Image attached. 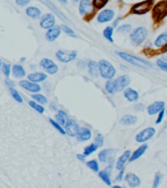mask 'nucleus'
I'll return each instance as SVG.
<instances>
[{
  "label": "nucleus",
  "mask_w": 167,
  "mask_h": 188,
  "mask_svg": "<svg viewBox=\"0 0 167 188\" xmlns=\"http://www.w3.org/2000/svg\"><path fill=\"white\" fill-rule=\"evenodd\" d=\"M115 53L117 56H119L122 60H124L125 62L133 65V66H135V67H139V68L144 69V70L154 69V66H152L150 63H149L148 61L144 60V59H141V58L137 57V56L131 55V54L124 52V51H116Z\"/></svg>",
  "instance_id": "f257e3e1"
},
{
  "label": "nucleus",
  "mask_w": 167,
  "mask_h": 188,
  "mask_svg": "<svg viewBox=\"0 0 167 188\" xmlns=\"http://www.w3.org/2000/svg\"><path fill=\"white\" fill-rule=\"evenodd\" d=\"M98 69H99V76L108 81L112 79L116 75V69L113 65L107 60H100L98 62Z\"/></svg>",
  "instance_id": "f03ea898"
},
{
  "label": "nucleus",
  "mask_w": 167,
  "mask_h": 188,
  "mask_svg": "<svg viewBox=\"0 0 167 188\" xmlns=\"http://www.w3.org/2000/svg\"><path fill=\"white\" fill-rule=\"evenodd\" d=\"M148 30L144 27H139L130 33V41L134 46H139L146 41L148 37Z\"/></svg>",
  "instance_id": "7ed1b4c3"
},
{
  "label": "nucleus",
  "mask_w": 167,
  "mask_h": 188,
  "mask_svg": "<svg viewBox=\"0 0 167 188\" xmlns=\"http://www.w3.org/2000/svg\"><path fill=\"white\" fill-rule=\"evenodd\" d=\"M167 16V1H160L152 9V18L154 19L156 23L162 21Z\"/></svg>",
  "instance_id": "20e7f679"
},
{
  "label": "nucleus",
  "mask_w": 167,
  "mask_h": 188,
  "mask_svg": "<svg viewBox=\"0 0 167 188\" xmlns=\"http://www.w3.org/2000/svg\"><path fill=\"white\" fill-rule=\"evenodd\" d=\"M77 56L78 53L75 50H58L55 54L56 59L64 64H67L76 60Z\"/></svg>",
  "instance_id": "39448f33"
},
{
  "label": "nucleus",
  "mask_w": 167,
  "mask_h": 188,
  "mask_svg": "<svg viewBox=\"0 0 167 188\" xmlns=\"http://www.w3.org/2000/svg\"><path fill=\"white\" fill-rule=\"evenodd\" d=\"M156 131L154 127L152 126H149L147 128L143 129L140 132H138L135 136V140L138 143H141V144H144L147 141H149V139H151L152 137L154 136Z\"/></svg>",
  "instance_id": "423d86ee"
},
{
  "label": "nucleus",
  "mask_w": 167,
  "mask_h": 188,
  "mask_svg": "<svg viewBox=\"0 0 167 188\" xmlns=\"http://www.w3.org/2000/svg\"><path fill=\"white\" fill-rule=\"evenodd\" d=\"M154 0H144L143 2H139L135 4L132 9H131V12L135 15H144V14L148 13L150 8L154 5Z\"/></svg>",
  "instance_id": "0eeeda50"
},
{
  "label": "nucleus",
  "mask_w": 167,
  "mask_h": 188,
  "mask_svg": "<svg viewBox=\"0 0 167 188\" xmlns=\"http://www.w3.org/2000/svg\"><path fill=\"white\" fill-rule=\"evenodd\" d=\"M80 126L78 122L75 120L69 119L68 121L66 122V125L64 126L65 131H66V134H68L71 137H77L79 131H80Z\"/></svg>",
  "instance_id": "6e6552de"
},
{
  "label": "nucleus",
  "mask_w": 167,
  "mask_h": 188,
  "mask_svg": "<svg viewBox=\"0 0 167 188\" xmlns=\"http://www.w3.org/2000/svg\"><path fill=\"white\" fill-rule=\"evenodd\" d=\"M94 9L91 0H81L79 5V13L81 16H86L92 13Z\"/></svg>",
  "instance_id": "1a4fd4ad"
},
{
  "label": "nucleus",
  "mask_w": 167,
  "mask_h": 188,
  "mask_svg": "<svg viewBox=\"0 0 167 188\" xmlns=\"http://www.w3.org/2000/svg\"><path fill=\"white\" fill-rule=\"evenodd\" d=\"M20 86L25 90L32 92V93H39L41 90V87L39 83H34L33 82H30L29 79H22L19 82Z\"/></svg>",
  "instance_id": "9d476101"
},
{
  "label": "nucleus",
  "mask_w": 167,
  "mask_h": 188,
  "mask_svg": "<svg viewBox=\"0 0 167 188\" xmlns=\"http://www.w3.org/2000/svg\"><path fill=\"white\" fill-rule=\"evenodd\" d=\"M114 17H115V13L113 10L105 9L98 14L97 17V21L99 24H104V23H108V22L112 21L114 19Z\"/></svg>",
  "instance_id": "9b49d317"
},
{
  "label": "nucleus",
  "mask_w": 167,
  "mask_h": 188,
  "mask_svg": "<svg viewBox=\"0 0 167 188\" xmlns=\"http://www.w3.org/2000/svg\"><path fill=\"white\" fill-rule=\"evenodd\" d=\"M164 108H165V102H163V101H155V102L148 106L147 111L149 116H154L160 113L162 110H164Z\"/></svg>",
  "instance_id": "f8f14e48"
},
{
  "label": "nucleus",
  "mask_w": 167,
  "mask_h": 188,
  "mask_svg": "<svg viewBox=\"0 0 167 188\" xmlns=\"http://www.w3.org/2000/svg\"><path fill=\"white\" fill-rule=\"evenodd\" d=\"M115 82H116V86H117L118 92L124 91L127 87H129L131 78L127 75H122V76H119L117 78H115Z\"/></svg>",
  "instance_id": "ddd939ff"
},
{
  "label": "nucleus",
  "mask_w": 167,
  "mask_h": 188,
  "mask_svg": "<svg viewBox=\"0 0 167 188\" xmlns=\"http://www.w3.org/2000/svg\"><path fill=\"white\" fill-rule=\"evenodd\" d=\"M125 181L126 184L130 187V188H137L141 185V179L137 175L133 172H128L125 175Z\"/></svg>",
  "instance_id": "4468645a"
},
{
  "label": "nucleus",
  "mask_w": 167,
  "mask_h": 188,
  "mask_svg": "<svg viewBox=\"0 0 167 188\" xmlns=\"http://www.w3.org/2000/svg\"><path fill=\"white\" fill-rule=\"evenodd\" d=\"M55 26V18L52 14H45L41 17L40 20V27L45 30H49Z\"/></svg>",
  "instance_id": "2eb2a0df"
},
{
  "label": "nucleus",
  "mask_w": 167,
  "mask_h": 188,
  "mask_svg": "<svg viewBox=\"0 0 167 188\" xmlns=\"http://www.w3.org/2000/svg\"><path fill=\"white\" fill-rule=\"evenodd\" d=\"M130 157H131V151H130V150L125 151L124 153H123V154L117 159V161H116V163H115V168H116V170L121 171L122 169H124L126 163L129 162V160H130Z\"/></svg>",
  "instance_id": "dca6fc26"
},
{
  "label": "nucleus",
  "mask_w": 167,
  "mask_h": 188,
  "mask_svg": "<svg viewBox=\"0 0 167 188\" xmlns=\"http://www.w3.org/2000/svg\"><path fill=\"white\" fill-rule=\"evenodd\" d=\"M114 149H103L98 153V161L102 164H107L112 157H114Z\"/></svg>",
  "instance_id": "f3484780"
},
{
  "label": "nucleus",
  "mask_w": 167,
  "mask_h": 188,
  "mask_svg": "<svg viewBox=\"0 0 167 188\" xmlns=\"http://www.w3.org/2000/svg\"><path fill=\"white\" fill-rule=\"evenodd\" d=\"M61 32H62V30H61L60 27L54 26L53 27L49 28V30L46 32V33H45V38H46L49 42L55 41L58 37H59V35H60Z\"/></svg>",
  "instance_id": "a211bd4d"
},
{
  "label": "nucleus",
  "mask_w": 167,
  "mask_h": 188,
  "mask_svg": "<svg viewBox=\"0 0 167 188\" xmlns=\"http://www.w3.org/2000/svg\"><path fill=\"white\" fill-rule=\"evenodd\" d=\"M91 135H92V132L90 128L82 126V127H80L79 133L77 135V139L80 142H86L91 138Z\"/></svg>",
  "instance_id": "6ab92c4d"
},
{
  "label": "nucleus",
  "mask_w": 167,
  "mask_h": 188,
  "mask_svg": "<svg viewBox=\"0 0 167 188\" xmlns=\"http://www.w3.org/2000/svg\"><path fill=\"white\" fill-rule=\"evenodd\" d=\"M148 148H149V145L148 144H142V145L139 147V148H137L132 154H131V157H130V160H129V162H135V161H137L138 159H140L144 153L147 152V150H148Z\"/></svg>",
  "instance_id": "aec40b11"
},
{
  "label": "nucleus",
  "mask_w": 167,
  "mask_h": 188,
  "mask_svg": "<svg viewBox=\"0 0 167 188\" xmlns=\"http://www.w3.org/2000/svg\"><path fill=\"white\" fill-rule=\"evenodd\" d=\"M86 68H88L89 74L92 77H97L99 76V69H98V63L93 61V60H89L86 62Z\"/></svg>",
  "instance_id": "412c9836"
},
{
  "label": "nucleus",
  "mask_w": 167,
  "mask_h": 188,
  "mask_svg": "<svg viewBox=\"0 0 167 188\" xmlns=\"http://www.w3.org/2000/svg\"><path fill=\"white\" fill-rule=\"evenodd\" d=\"M28 78L30 82H33L34 83H39L46 81L47 75L44 73H41V72H35V73H32L28 76Z\"/></svg>",
  "instance_id": "4be33fe9"
},
{
  "label": "nucleus",
  "mask_w": 167,
  "mask_h": 188,
  "mask_svg": "<svg viewBox=\"0 0 167 188\" xmlns=\"http://www.w3.org/2000/svg\"><path fill=\"white\" fill-rule=\"evenodd\" d=\"M123 93H124V97L129 101V102H136L140 97L139 92L131 87H127Z\"/></svg>",
  "instance_id": "5701e85b"
},
{
  "label": "nucleus",
  "mask_w": 167,
  "mask_h": 188,
  "mask_svg": "<svg viewBox=\"0 0 167 188\" xmlns=\"http://www.w3.org/2000/svg\"><path fill=\"white\" fill-rule=\"evenodd\" d=\"M12 75L15 78H23L26 76V71L22 65L15 64L12 66Z\"/></svg>",
  "instance_id": "b1692460"
},
{
  "label": "nucleus",
  "mask_w": 167,
  "mask_h": 188,
  "mask_svg": "<svg viewBox=\"0 0 167 188\" xmlns=\"http://www.w3.org/2000/svg\"><path fill=\"white\" fill-rule=\"evenodd\" d=\"M69 117H68V114L65 112L64 110H58L55 116V121L58 122L59 125H61L62 126H64L66 125V122L68 121Z\"/></svg>",
  "instance_id": "393cba45"
},
{
  "label": "nucleus",
  "mask_w": 167,
  "mask_h": 188,
  "mask_svg": "<svg viewBox=\"0 0 167 188\" xmlns=\"http://www.w3.org/2000/svg\"><path fill=\"white\" fill-rule=\"evenodd\" d=\"M26 14L28 17H30L32 19H39L41 16V12L39 8L34 6H30L26 9Z\"/></svg>",
  "instance_id": "a878e982"
},
{
  "label": "nucleus",
  "mask_w": 167,
  "mask_h": 188,
  "mask_svg": "<svg viewBox=\"0 0 167 188\" xmlns=\"http://www.w3.org/2000/svg\"><path fill=\"white\" fill-rule=\"evenodd\" d=\"M137 122V117L133 115H125L120 120V124L123 126H133Z\"/></svg>",
  "instance_id": "bb28decb"
},
{
  "label": "nucleus",
  "mask_w": 167,
  "mask_h": 188,
  "mask_svg": "<svg viewBox=\"0 0 167 188\" xmlns=\"http://www.w3.org/2000/svg\"><path fill=\"white\" fill-rule=\"evenodd\" d=\"M167 44V32L159 34L154 40V46L157 48H163Z\"/></svg>",
  "instance_id": "cd10ccee"
},
{
  "label": "nucleus",
  "mask_w": 167,
  "mask_h": 188,
  "mask_svg": "<svg viewBox=\"0 0 167 188\" xmlns=\"http://www.w3.org/2000/svg\"><path fill=\"white\" fill-rule=\"evenodd\" d=\"M105 90L108 94H111V95H114L116 92H118L117 90V86H116V82L115 79H108L105 83Z\"/></svg>",
  "instance_id": "c85d7f7f"
},
{
  "label": "nucleus",
  "mask_w": 167,
  "mask_h": 188,
  "mask_svg": "<svg viewBox=\"0 0 167 188\" xmlns=\"http://www.w3.org/2000/svg\"><path fill=\"white\" fill-rule=\"evenodd\" d=\"M98 176H99V178H100L101 180H102V181H103L106 185L110 186V185L112 184L111 177H110V173L107 172L105 170L99 171H98Z\"/></svg>",
  "instance_id": "c756f323"
},
{
  "label": "nucleus",
  "mask_w": 167,
  "mask_h": 188,
  "mask_svg": "<svg viewBox=\"0 0 167 188\" xmlns=\"http://www.w3.org/2000/svg\"><path fill=\"white\" fill-rule=\"evenodd\" d=\"M113 32H114V27H106L103 32H102V34L103 37H105V39H107L109 42H113Z\"/></svg>",
  "instance_id": "7c9ffc66"
},
{
  "label": "nucleus",
  "mask_w": 167,
  "mask_h": 188,
  "mask_svg": "<svg viewBox=\"0 0 167 188\" xmlns=\"http://www.w3.org/2000/svg\"><path fill=\"white\" fill-rule=\"evenodd\" d=\"M86 167H88L91 171H92L93 172H98L99 171V164L98 161L96 160V159H92V160H90L86 163Z\"/></svg>",
  "instance_id": "2f4dec72"
},
{
  "label": "nucleus",
  "mask_w": 167,
  "mask_h": 188,
  "mask_svg": "<svg viewBox=\"0 0 167 188\" xmlns=\"http://www.w3.org/2000/svg\"><path fill=\"white\" fill-rule=\"evenodd\" d=\"M32 98L34 99V101H35V102H38L39 104H46L48 102L47 98L43 95V94H40V93H34L32 95Z\"/></svg>",
  "instance_id": "473e14b6"
},
{
  "label": "nucleus",
  "mask_w": 167,
  "mask_h": 188,
  "mask_svg": "<svg viewBox=\"0 0 167 188\" xmlns=\"http://www.w3.org/2000/svg\"><path fill=\"white\" fill-rule=\"evenodd\" d=\"M117 33L119 34H127V33H131L132 32V26L130 24H125V25H122L120 27H118L117 28Z\"/></svg>",
  "instance_id": "72a5a7b5"
},
{
  "label": "nucleus",
  "mask_w": 167,
  "mask_h": 188,
  "mask_svg": "<svg viewBox=\"0 0 167 188\" xmlns=\"http://www.w3.org/2000/svg\"><path fill=\"white\" fill-rule=\"evenodd\" d=\"M97 146L96 145V143H91L90 145H88V146H86L85 147V149H84V155L86 156V157H88V156H90V155H91V154H93L94 152H96L97 150Z\"/></svg>",
  "instance_id": "f704fd0d"
},
{
  "label": "nucleus",
  "mask_w": 167,
  "mask_h": 188,
  "mask_svg": "<svg viewBox=\"0 0 167 188\" xmlns=\"http://www.w3.org/2000/svg\"><path fill=\"white\" fill-rule=\"evenodd\" d=\"M29 105H30V107H32L34 110H35L39 114H43V113H44V111H45L44 107H43L41 104H39L38 102H35V101H34V100L29 101Z\"/></svg>",
  "instance_id": "c9c22d12"
},
{
  "label": "nucleus",
  "mask_w": 167,
  "mask_h": 188,
  "mask_svg": "<svg viewBox=\"0 0 167 188\" xmlns=\"http://www.w3.org/2000/svg\"><path fill=\"white\" fill-rule=\"evenodd\" d=\"M9 91L11 93V95L13 97V99L18 103H23V98H22L21 94L19 93V91L17 89H15L14 87H9Z\"/></svg>",
  "instance_id": "e433bc0d"
},
{
  "label": "nucleus",
  "mask_w": 167,
  "mask_h": 188,
  "mask_svg": "<svg viewBox=\"0 0 167 188\" xmlns=\"http://www.w3.org/2000/svg\"><path fill=\"white\" fill-rule=\"evenodd\" d=\"M49 122H50V124H51V126L56 129V131H59L61 134H63V135L66 134V131H65L64 126H62L61 125L58 124V122H57L55 120H53V119H49Z\"/></svg>",
  "instance_id": "4c0bfd02"
},
{
  "label": "nucleus",
  "mask_w": 167,
  "mask_h": 188,
  "mask_svg": "<svg viewBox=\"0 0 167 188\" xmlns=\"http://www.w3.org/2000/svg\"><path fill=\"white\" fill-rule=\"evenodd\" d=\"M55 63L52 61V60H50V59H48V58H43V59L40 61V63H39V66L42 68V69H44L45 71L48 69V68H50L52 66V65H54Z\"/></svg>",
  "instance_id": "58836bf2"
},
{
  "label": "nucleus",
  "mask_w": 167,
  "mask_h": 188,
  "mask_svg": "<svg viewBox=\"0 0 167 188\" xmlns=\"http://www.w3.org/2000/svg\"><path fill=\"white\" fill-rule=\"evenodd\" d=\"M2 73L6 77H9L10 75L12 74V66L10 64H7V63H2Z\"/></svg>",
  "instance_id": "ea45409f"
},
{
  "label": "nucleus",
  "mask_w": 167,
  "mask_h": 188,
  "mask_svg": "<svg viewBox=\"0 0 167 188\" xmlns=\"http://www.w3.org/2000/svg\"><path fill=\"white\" fill-rule=\"evenodd\" d=\"M161 180H162V175L161 172H156L154 178V182H152V188H158L159 185L161 183Z\"/></svg>",
  "instance_id": "a19ab883"
},
{
  "label": "nucleus",
  "mask_w": 167,
  "mask_h": 188,
  "mask_svg": "<svg viewBox=\"0 0 167 188\" xmlns=\"http://www.w3.org/2000/svg\"><path fill=\"white\" fill-rule=\"evenodd\" d=\"M108 3V0H92V4L94 9H102L103 7Z\"/></svg>",
  "instance_id": "79ce46f5"
},
{
  "label": "nucleus",
  "mask_w": 167,
  "mask_h": 188,
  "mask_svg": "<svg viewBox=\"0 0 167 188\" xmlns=\"http://www.w3.org/2000/svg\"><path fill=\"white\" fill-rule=\"evenodd\" d=\"M94 143H96V145L99 148V147H102L103 144H104V137L101 133H97V136L94 137Z\"/></svg>",
  "instance_id": "37998d69"
},
{
  "label": "nucleus",
  "mask_w": 167,
  "mask_h": 188,
  "mask_svg": "<svg viewBox=\"0 0 167 188\" xmlns=\"http://www.w3.org/2000/svg\"><path fill=\"white\" fill-rule=\"evenodd\" d=\"M156 65H157V67L160 69L161 71L167 72V62L164 61L163 59H158L156 61Z\"/></svg>",
  "instance_id": "c03bdc74"
},
{
  "label": "nucleus",
  "mask_w": 167,
  "mask_h": 188,
  "mask_svg": "<svg viewBox=\"0 0 167 188\" xmlns=\"http://www.w3.org/2000/svg\"><path fill=\"white\" fill-rule=\"evenodd\" d=\"M60 27H61L62 32H64L65 33H67V34H69V35H74V31L72 30L71 27H69L68 26H66V25H62Z\"/></svg>",
  "instance_id": "a18cd8bd"
},
{
  "label": "nucleus",
  "mask_w": 167,
  "mask_h": 188,
  "mask_svg": "<svg viewBox=\"0 0 167 188\" xmlns=\"http://www.w3.org/2000/svg\"><path fill=\"white\" fill-rule=\"evenodd\" d=\"M125 177V168L122 169L121 171H119V173L117 175V176L115 177V181L116 182H119V181H122L123 178Z\"/></svg>",
  "instance_id": "49530a36"
},
{
  "label": "nucleus",
  "mask_w": 167,
  "mask_h": 188,
  "mask_svg": "<svg viewBox=\"0 0 167 188\" xmlns=\"http://www.w3.org/2000/svg\"><path fill=\"white\" fill-rule=\"evenodd\" d=\"M57 72H58V66H57L56 64L52 65L51 67L48 68V69L46 70V73L49 74V75H55V74L57 73Z\"/></svg>",
  "instance_id": "de8ad7c7"
},
{
  "label": "nucleus",
  "mask_w": 167,
  "mask_h": 188,
  "mask_svg": "<svg viewBox=\"0 0 167 188\" xmlns=\"http://www.w3.org/2000/svg\"><path fill=\"white\" fill-rule=\"evenodd\" d=\"M164 115H165V109L162 110L160 113H158V117H157V119H156V121H155V124H156V125L161 124V121H163V118H164Z\"/></svg>",
  "instance_id": "09e8293b"
},
{
  "label": "nucleus",
  "mask_w": 167,
  "mask_h": 188,
  "mask_svg": "<svg viewBox=\"0 0 167 188\" xmlns=\"http://www.w3.org/2000/svg\"><path fill=\"white\" fill-rule=\"evenodd\" d=\"M134 109H135L136 112H142V111H144V106L143 103H138V104L135 105Z\"/></svg>",
  "instance_id": "8fccbe9b"
},
{
  "label": "nucleus",
  "mask_w": 167,
  "mask_h": 188,
  "mask_svg": "<svg viewBox=\"0 0 167 188\" xmlns=\"http://www.w3.org/2000/svg\"><path fill=\"white\" fill-rule=\"evenodd\" d=\"M77 67L80 68V69H82V70L86 69V62H85V61H83V60L78 61V63H77Z\"/></svg>",
  "instance_id": "3c124183"
},
{
  "label": "nucleus",
  "mask_w": 167,
  "mask_h": 188,
  "mask_svg": "<svg viewBox=\"0 0 167 188\" xmlns=\"http://www.w3.org/2000/svg\"><path fill=\"white\" fill-rule=\"evenodd\" d=\"M31 0H16V3L19 5V6H26L27 4H29Z\"/></svg>",
  "instance_id": "603ef678"
},
{
  "label": "nucleus",
  "mask_w": 167,
  "mask_h": 188,
  "mask_svg": "<svg viewBox=\"0 0 167 188\" xmlns=\"http://www.w3.org/2000/svg\"><path fill=\"white\" fill-rule=\"evenodd\" d=\"M77 159L81 161V162H86V156L84 154H78L77 155Z\"/></svg>",
  "instance_id": "864d4df0"
},
{
  "label": "nucleus",
  "mask_w": 167,
  "mask_h": 188,
  "mask_svg": "<svg viewBox=\"0 0 167 188\" xmlns=\"http://www.w3.org/2000/svg\"><path fill=\"white\" fill-rule=\"evenodd\" d=\"M49 108H50V109H51V111H58V110H57V106H56V104L53 103V102L49 105Z\"/></svg>",
  "instance_id": "5fc2aeb1"
},
{
  "label": "nucleus",
  "mask_w": 167,
  "mask_h": 188,
  "mask_svg": "<svg viewBox=\"0 0 167 188\" xmlns=\"http://www.w3.org/2000/svg\"><path fill=\"white\" fill-rule=\"evenodd\" d=\"M120 20H121V18H117V19H116L115 21H114V23H113V27H117L118 26V23H119V22H120Z\"/></svg>",
  "instance_id": "6e6d98bb"
},
{
  "label": "nucleus",
  "mask_w": 167,
  "mask_h": 188,
  "mask_svg": "<svg viewBox=\"0 0 167 188\" xmlns=\"http://www.w3.org/2000/svg\"><path fill=\"white\" fill-rule=\"evenodd\" d=\"M6 83L8 84V86L9 87H14V82H10L8 78L6 79Z\"/></svg>",
  "instance_id": "4d7b16f0"
},
{
  "label": "nucleus",
  "mask_w": 167,
  "mask_h": 188,
  "mask_svg": "<svg viewBox=\"0 0 167 188\" xmlns=\"http://www.w3.org/2000/svg\"><path fill=\"white\" fill-rule=\"evenodd\" d=\"M162 59L167 62V52H164V54L162 55Z\"/></svg>",
  "instance_id": "13d9d810"
},
{
  "label": "nucleus",
  "mask_w": 167,
  "mask_h": 188,
  "mask_svg": "<svg viewBox=\"0 0 167 188\" xmlns=\"http://www.w3.org/2000/svg\"><path fill=\"white\" fill-rule=\"evenodd\" d=\"M59 2H61L62 4H67V0H58Z\"/></svg>",
  "instance_id": "bf43d9fd"
},
{
  "label": "nucleus",
  "mask_w": 167,
  "mask_h": 188,
  "mask_svg": "<svg viewBox=\"0 0 167 188\" xmlns=\"http://www.w3.org/2000/svg\"><path fill=\"white\" fill-rule=\"evenodd\" d=\"M162 51H163V52H167V44L162 48Z\"/></svg>",
  "instance_id": "052dcab7"
},
{
  "label": "nucleus",
  "mask_w": 167,
  "mask_h": 188,
  "mask_svg": "<svg viewBox=\"0 0 167 188\" xmlns=\"http://www.w3.org/2000/svg\"><path fill=\"white\" fill-rule=\"evenodd\" d=\"M112 188H123L122 186H120V185H113L112 186Z\"/></svg>",
  "instance_id": "680f3d73"
},
{
  "label": "nucleus",
  "mask_w": 167,
  "mask_h": 188,
  "mask_svg": "<svg viewBox=\"0 0 167 188\" xmlns=\"http://www.w3.org/2000/svg\"><path fill=\"white\" fill-rule=\"evenodd\" d=\"M24 61H26V58H22V59H21V62H24Z\"/></svg>",
  "instance_id": "e2e57ef3"
},
{
  "label": "nucleus",
  "mask_w": 167,
  "mask_h": 188,
  "mask_svg": "<svg viewBox=\"0 0 167 188\" xmlns=\"http://www.w3.org/2000/svg\"><path fill=\"white\" fill-rule=\"evenodd\" d=\"M73 1H74V2H80L81 0H73Z\"/></svg>",
  "instance_id": "0e129e2a"
},
{
  "label": "nucleus",
  "mask_w": 167,
  "mask_h": 188,
  "mask_svg": "<svg viewBox=\"0 0 167 188\" xmlns=\"http://www.w3.org/2000/svg\"><path fill=\"white\" fill-rule=\"evenodd\" d=\"M0 66H2V61L0 60Z\"/></svg>",
  "instance_id": "69168bd1"
},
{
  "label": "nucleus",
  "mask_w": 167,
  "mask_h": 188,
  "mask_svg": "<svg viewBox=\"0 0 167 188\" xmlns=\"http://www.w3.org/2000/svg\"><path fill=\"white\" fill-rule=\"evenodd\" d=\"M166 114H167V110H166Z\"/></svg>",
  "instance_id": "338daca9"
}]
</instances>
